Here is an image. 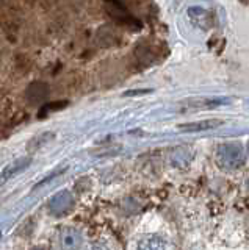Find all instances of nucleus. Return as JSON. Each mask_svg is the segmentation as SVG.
I'll use <instances>...</instances> for the list:
<instances>
[{
	"mask_svg": "<svg viewBox=\"0 0 249 250\" xmlns=\"http://www.w3.org/2000/svg\"><path fill=\"white\" fill-rule=\"evenodd\" d=\"M216 161L223 169L233 170L240 167L245 161V153L241 150V147L237 144H224L218 148Z\"/></svg>",
	"mask_w": 249,
	"mask_h": 250,
	"instance_id": "nucleus-1",
	"label": "nucleus"
},
{
	"mask_svg": "<svg viewBox=\"0 0 249 250\" xmlns=\"http://www.w3.org/2000/svg\"><path fill=\"white\" fill-rule=\"evenodd\" d=\"M105 10L116 22L122 23V25L132 27V30H134V27L135 30L141 28V23L127 11L126 5H124L121 0H105Z\"/></svg>",
	"mask_w": 249,
	"mask_h": 250,
	"instance_id": "nucleus-2",
	"label": "nucleus"
},
{
	"mask_svg": "<svg viewBox=\"0 0 249 250\" xmlns=\"http://www.w3.org/2000/svg\"><path fill=\"white\" fill-rule=\"evenodd\" d=\"M74 207V200L71 197V194L68 191H61L58 194H55L49 202V209L52 214L55 216H63L68 214L69 211Z\"/></svg>",
	"mask_w": 249,
	"mask_h": 250,
	"instance_id": "nucleus-3",
	"label": "nucleus"
},
{
	"mask_svg": "<svg viewBox=\"0 0 249 250\" xmlns=\"http://www.w3.org/2000/svg\"><path fill=\"white\" fill-rule=\"evenodd\" d=\"M30 164H32V158H30V156H22V158L14 160L8 166H5L3 170L0 172V186L6 182H10V180L16 175H19L21 172H24Z\"/></svg>",
	"mask_w": 249,
	"mask_h": 250,
	"instance_id": "nucleus-4",
	"label": "nucleus"
},
{
	"mask_svg": "<svg viewBox=\"0 0 249 250\" xmlns=\"http://www.w3.org/2000/svg\"><path fill=\"white\" fill-rule=\"evenodd\" d=\"M188 18L193 22V25H196L202 30H208L213 25V14L201 6L188 8Z\"/></svg>",
	"mask_w": 249,
	"mask_h": 250,
	"instance_id": "nucleus-5",
	"label": "nucleus"
},
{
	"mask_svg": "<svg viewBox=\"0 0 249 250\" xmlns=\"http://www.w3.org/2000/svg\"><path fill=\"white\" fill-rule=\"evenodd\" d=\"M60 244L61 250H79L82 246L80 233L74 229H65L60 234Z\"/></svg>",
	"mask_w": 249,
	"mask_h": 250,
	"instance_id": "nucleus-6",
	"label": "nucleus"
},
{
	"mask_svg": "<svg viewBox=\"0 0 249 250\" xmlns=\"http://www.w3.org/2000/svg\"><path fill=\"white\" fill-rule=\"evenodd\" d=\"M224 122L220 119H205V121H198V122H188V124H181L179 125V130L181 131H188V133H194V131H205V130H213L221 127Z\"/></svg>",
	"mask_w": 249,
	"mask_h": 250,
	"instance_id": "nucleus-7",
	"label": "nucleus"
},
{
	"mask_svg": "<svg viewBox=\"0 0 249 250\" xmlns=\"http://www.w3.org/2000/svg\"><path fill=\"white\" fill-rule=\"evenodd\" d=\"M136 250H169V246L161 236L151 234V236L144 238L141 242H139Z\"/></svg>",
	"mask_w": 249,
	"mask_h": 250,
	"instance_id": "nucleus-8",
	"label": "nucleus"
},
{
	"mask_svg": "<svg viewBox=\"0 0 249 250\" xmlns=\"http://www.w3.org/2000/svg\"><path fill=\"white\" fill-rule=\"evenodd\" d=\"M49 94V86L43 82H35L28 86L27 97L32 102H43Z\"/></svg>",
	"mask_w": 249,
	"mask_h": 250,
	"instance_id": "nucleus-9",
	"label": "nucleus"
},
{
	"mask_svg": "<svg viewBox=\"0 0 249 250\" xmlns=\"http://www.w3.org/2000/svg\"><path fill=\"white\" fill-rule=\"evenodd\" d=\"M68 106V100H60V102H50V104H45L41 106L40 109V113H38V116L40 117H44V116H47L49 113L52 111H58V109H63Z\"/></svg>",
	"mask_w": 249,
	"mask_h": 250,
	"instance_id": "nucleus-10",
	"label": "nucleus"
},
{
	"mask_svg": "<svg viewBox=\"0 0 249 250\" xmlns=\"http://www.w3.org/2000/svg\"><path fill=\"white\" fill-rule=\"evenodd\" d=\"M52 138H53V133H52V131L41 133V135H38L36 138H33V139L28 143V150H36V148L43 147L44 144H47Z\"/></svg>",
	"mask_w": 249,
	"mask_h": 250,
	"instance_id": "nucleus-11",
	"label": "nucleus"
},
{
	"mask_svg": "<svg viewBox=\"0 0 249 250\" xmlns=\"http://www.w3.org/2000/svg\"><path fill=\"white\" fill-rule=\"evenodd\" d=\"M152 92V89H132L124 92V97H130V96H144V94Z\"/></svg>",
	"mask_w": 249,
	"mask_h": 250,
	"instance_id": "nucleus-12",
	"label": "nucleus"
},
{
	"mask_svg": "<svg viewBox=\"0 0 249 250\" xmlns=\"http://www.w3.org/2000/svg\"><path fill=\"white\" fill-rule=\"evenodd\" d=\"M91 250H107V249H105L104 246H96V244H94V246H92V249H91Z\"/></svg>",
	"mask_w": 249,
	"mask_h": 250,
	"instance_id": "nucleus-13",
	"label": "nucleus"
},
{
	"mask_svg": "<svg viewBox=\"0 0 249 250\" xmlns=\"http://www.w3.org/2000/svg\"><path fill=\"white\" fill-rule=\"evenodd\" d=\"M33 250H44V249H41V247H36V249H33Z\"/></svg>",
	"mask_w": 249,
	"mask_h": 250,
	"instance_id": "nucleus-14",
	"label": "nucleus"
},
{
	"mask_svg": "<svg viewBox=\"0 0 249 250\" xmlns=\"http://www.w3.org/2000/svg\"><path fill=\"white\" fill-rule=\"evenodd\" d=\"M3 5V0H0V6H2Z\"/></svg>",
	"mask_w": 249,
	"mask_h": 250,
	"instance_id": "nucleus-15",
	"label": "nucleus"
},
{
	"mask_svg": "<svg viewBox=\"0 0 249 250\" xmlns=\"http://www.w3.org/2000/svg\"><path fill=\"white\" fill-rule=\"evenodd\" d=\"M248 152H249V144H248Z\"/></svg>",
	"mask_w": 249,
	"mask_h": 250,
	"instance_id": "nucleus-16",
	"label": "nucleus"
}]
</instances>
